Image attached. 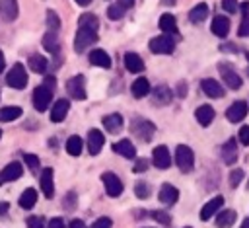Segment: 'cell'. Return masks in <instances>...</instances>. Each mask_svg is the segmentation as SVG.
<instances>
[{
	"mask_svg": "<svg viewBox=\"0 0 249 228\" xmlns=\"http://www.w3.org/2000/svg\"><path fill=\"white\" fill-rule=\"evenodd\" d=\"M169 99H171V90L167 86H158L154 90V103L165 105V103H169Z\"/></svg>",
	"mask_w": 249,
	"mask_h": 228,
	"instance_id": "35",
	"label": "cell"
},
{
	"mask_svg": "<svg viewBox=\"0 0 249 228\" xmlns=\"http://www.w3.org/2000/svg\"><path fill=\"white\" fill-rule=\"evenodd\" d=\"M41 191L47 199H51L54 195V181H53V170L45 168L41 173Z\"/></svg>",
	"mask_w": 249,
	"mask_h": 228,
	"instance_id": "17",
	"label": "cell"
},
{
	"mask_svg": "<svg viewBox=\"0 0 249 228\" xmlns=\"http://www.w3.org/2000/svg\"><path fill=\"white\" fill-rule=\"evenodd\" d=\"M206 16H208V6H206L204 2L196 4V6L189 12V19H191L193 23H202V21L206 19Z\"/></svg>",
	"mask_w": 249,
	"mask_h": 228,
	"instance_id": "30",
	"label": "cell"
},
{
	"mask_svg": "<svg viewBox=\"0 0 249 228\" xmlns=\"http://www.w3.org/2000/svg\"><path fill=\"white\" fill-rule=\"evenodd\" d=\"M132 133L138 136V138H142V140H150L152 138V134L156 133V127H154V123L152 121H148V119H136L134 123H132Z\"/></svg>",
	"mask_w": 249,
	"mask_h": 228,
	"instance_id": "8",
	"label": "cell"
},
{
	"mask_svg": "<svg viewBox=\"0 0 249 228\" xmlns=\"http://www.w3.org/2000/svg\"><path fill=\"white\" fill-rule=\"evenodd\" d=\"M27 228H47L45 220L41 216H29L27 218Z\"/></svg>",
	"mask_w": 249,
	"mask_h": 228,
	"instance_id": "46",
	"label": "cell"
},
{
	"mask_svg": "<svg viewBox=\"0 0 249 228\" xmlns=\"http://www.w3.org/2000/svg\"><path fill=\"white\" fill-rule=\"evenodd\" d=\"M78 25H84V27H91V29H97L99 27V21L93 14H82L80 19H78Z\"/></svg>",
	"mask_w": 249,
	"mask_h": 228,
	"instance_id": "39",
	"label": "cell"
},
{
	"mask_svg": "<svg viewBox=\"0 0 249 228\" xmlns=\"http://www.w3.org/2000/svg\"><path fill=\"white\" fill-rule=\"evenodd\" d=\"M241 179H243V170H239V168L231 170V173H230V185L231 187H237L241 183Z\"/></svg>",
	"mask_w": 249,
	"mask_h": 228,
	"instance_id": "41",
	"label": "cell"
},
{
	"mask_svg": "<svg viewBox=\"0 0 249 228\" xmlns=\"http://www.w3.org/2000/svg\"><path fill=\"white\" fill-rule=\"evenodd\" d=\"M195 117H196L198 125H202V127H208V125L214 121V109H212L210 105H200V107H196V111H195Z\"/></svg>",
	"mask_w": 249,
	"mask_h": 228,
	"instance_id": "24",
	"label": "cell"
},
{
	"mask_svg": "<svg viewBox=\"0 0 249 228\" xmlns=\"http://www.w3.org/2000/svg\"><path fill=\"white\" fill-rule=\"evenodd\" d=\"M70 228H86V224H84L82 220H78V218H74V220L70 222Z\"/></svg>",
	"mask_w": 249,
	"mask_h": 228,
	"instance_id": "52",
	"label": "cell"
},
{
	"mask_svg": "<svg viewBox=\"0 0 249 228\" xmlns=\"http://www.w3.org/2000/svg\"><path fill=\"white\" fill-rule=\"evenodd\" d=\"M43 47H45L51 55H58V51H60V43H58V37H56L54 31H47V33L43 35Z\"/></svg>",
	"mask_w": 249,
	"mask_h": 228,
	"instance_id": "27",
	"label": "cell"
},
{
	"mask_svg": "<svg viewBox=\"0 0 249 228\" xmlns=\"http://www.w3.org/2000/svg\"><path fill=\"white\" fill-rule=\"evenodd\" d=\"M51 101H53V88L43 84V86H37L33 90V107L37 111H47Z\"/></svg>",
	"mask_w": 249,
	"mask_h": 228,
	"instance_id": "3",
	"label": "cell"
},
{
	"mask_svg": "<svg viewBox=\"0 0 249 228\" xmlns=\"http://www.w3.org/2000/svg\"><path fill=\"white\" fill-rule=\"evenodd\" d=\"M212 33L224 39V37L230 33V19H228L226 16H216V18L212 19Z\"/></svg>",
	"mask_w": 249,
	"mask_h": 228,
	"instance_id": "21",
	"label": "cell"
},
{
	"mask_svg": "<svg viewBox=\"0 0 249 228\" xmlns=\"http://www.w3.org/2000/svg\"><path fill=\"white\" fill-rule=\"evenodd\" d=\"M152 216H154L158 222H161V224H169V222H171V216H169L165 210H154Z\"/></svg>",
	"mask_w": 249,
	"mask_h": 228,
	"instance_id": "45",
	"label": "cell"
},
{
	"mask_svg": "<svg viewBox=\"0 0 249 228\" xmlns=\"http://www.w3.org/2000/svg\"><path fill=\"white\" fill-rule=\"evenodd\" d=\"M200 88H202V92H204L206 95H210V97H222V95H224L222 84H220L218 80H214V78H204V80L200 82Z\"/></svg>",
	"mask_w": 249,
	"mask_h": 228,
	"instance_id": "14",
	"label": "cell"
},
{
	"mask_svg": "<svg viewBox=\"0 0 249 228\" xmlns=\"http://www.w3.org/2000/svg\"><path fill=\"white\" fill-rule=\"evenodd\" d=\"M47 25H49L51 31H54V33H56V29L60 27V18L56 16L54 10H47Z\"/></svg>",
	"mask_w": 249,
	"mask_h": 228,
	"instance_id": "40",
	"label": "cell"
},
{
	"mask_svg": "<svg viewBox=\"0 0 249 228\" xmlns=\"http://www.w3.org/2000/svg\"><path fill=\"white\" fill-rule=\"evenodd\" d=\"M241 10V23H239V29H237V35L239 37H249V2H243L239 6Z\"/></svg>",
	"mask_w": 249,
	"mask_h": 228,
	"instance_id": "29",
	"label": "cell"
},
{
	"mask_svg": "<svg viewBox=\"0 0 249 228\" xmlns=\"http://www.w3.org/2000/svg\"><path fill=\"white\" fill-rule=\"evenodd\" d=\"M82 138L80 136H70L68 140H66V152L70 154V156H80V152H82Z\"/></svg>",
	"mask_w": 249,
	"mask_h": 228,
	"instance_id": "37",
	"label": "cell"
},
{
	"mask_svg": "<svg viewBox=\"0 0 249 228\" xmlns=\"http://www.w3.org/2000/svg\"><path fill=\"white\" fill-rule=\"evenodd\" d=\"M187 228H191V226H187Z\"/></svg>",
	"mask_w": 249,
	"mask_h": 228,
	"instance_id": "61",
	"label": "cell"
},
{
	"mask_svg": "<svg viewBox=\"0 0 249 228\" xmlns=\"http://www.w3.org/2000/svg\"><path fill=\"white\" fill-rule=\"evenodd\" d=\"M150 51L152 53H158V55H171L173 49H175V43L171 39V35H160V37H154L150 39Z\"/></svg>",
	"mask_w": 249,
	"mask_h": 228,
	"instance_id": "5",
	"label": "cell"
},
{
	"mask_svg": "<svg viewBox=\"0 0 249 228\" xmlns=\"http://www.w3.org/2000/svg\"><path fill=\"white\" fill-rule=\"evenodd\" d=\"M68 109H70L68 99H56L54 105H53V109H51V121H53V123H60V121H64Z\"/></svg>",
	"mask_w": 249,
	"mask_h": 228,
	"instance_id": "16",
	"label": "cell"
},
{
	"mask_svg": "<svg viewBox=\"0 0 249 228\" xmlns=\"http://www.w3.org/2000/svg\"><path fill=\"white\" fill-rule=\"evenodd\" d=\"M8 210H10V205H8V203H0V218H2V216H6V214H8Z\"/></svg>",
	"mask_w": 249,
	"mask_h": 228,
	"instance_id": "51",
	"label": "cell"
},
{
	"mask_svg": "<svg viewBox=\"0 0 249 228\" xmlns=\"http://www.w3.org/2000/svg\"><path fill=\"white\" fill-rule=\"evenodd\" d=\"M177 88H179V90H177V94L183 97V95H185V82H179V86H177Z\"/></svg>",
	"mask_w": 249,
	"mask_h": 228,
	"instance_id": "53",
	"label": "cell"
},
{
	"mask_svg": "<svg viewBox=\"0 0 249 228\" xmlns=\"http://www.w3.org/2000/svg\"><path fill=\"white\" fill-rule=\"evenodd\" d=\"M103 142H105V136H103L101 131L91 129V131L88 133V150H89V154H93V156L99 154L101 148H103Z\"/></svg>",
	"mask_w": 249,
	"mask_h": 228,
	"instance_id": "13",
	"label": "cell"
},
{
	"mask_svg": "<svg viewBox=\"0 0 249 228\" xmlns=\"http://www.w3.org/2000/svg\"><path fill=\"white\" fill-rule=\"evenodd\" d=\"M150 82L144 78V76H140V78H136L134 82H132V88H130V92H132V95L134 97H146L148 94H150Z\"/></svg>",
	"mask_w": 249,
	"mask_h": 228,
	"instance_id": "23",
	"label": "cell"
},
{
	"mask_svg": "<svg viewBox=\"0 0 249 228\" xmlns=\"http://www.w3.org/2000/svg\"><path fill=\"white\" fill-rule=\"evenodd\" d=\"M161 2H163V4H165V6H173V4H175V2H177V0H161Z\"/></svg>",
	"mask_w": 249,
	"mask_h": 228,
	"instance_id": "57",
	"label": "cell"
},
{
	"mask_svg": "<svg viewBox=\"0 0 249 228\" xmlns=\"http://www.w3.org/2000/svg\"><path fill=\"white\" fill-rule=\"evenodd\" d=\"M23 162H25V164H27V166H29L33 171H35V170L41 166V162H39V158H37L35 154H23Z\"/></svg>",
	"mask_w": 249,
	"mask_h": 228,
	"instance_id": "42",
	"label": "cell"
},
{
	"mask_svg": "<svg viewBox=\"0 0 249 228\" xmlns=\"http://www.w3.org/2000/svg\"><path fill=\"white\" fill-rule=\"evenodd\" d=\"M0 138H2V131H0Z\"/></svg>",
	"mask_w": 249,
	"mask_h": 228,
	"instance_id": "60",
	"label": "cell"
},
{
	"mask_svg": "<svg viewBox=\"0 0 249 228\" xmlns=\"http://www.w3.org/2000/svg\"><path fill=\"white\" fill-rule=\"evenodd\" d=\"M18 0H0V14L6 21H14L18 18Z\"/></svg>",
	"mask_w": 249,
	"mask_h": 228,
	"instance_id": "18",
	"label": "cell"
},
{
	"mask_svg": "<svg viewBox=\"0 0 249 228\" xmlns=\"http://www.w3.org/2000/svg\"><path fill=\"white\" fill-rule=\"evenodd\" d=\"M101 179H103V185H105V191L109 197H119L123 193V181L113 171H105L101 175Z\"/></svg>",
	"mask_w": 249,
	"mask_h": 228,
	"instance_id": "9",
	"label": "cell"
},
{
	"mask_svg": "<svg viewBox=\"0 0 249 228\" xmlns=\"http://www.w3.org/2000/svg\"><path fill=\"white\" fill-rule=\"evenodd\" d=\"M4 66H6V60H4V53L0 51V72H4Z\"/></svg>",
	"mask_w": 249,
	"mask_h": 228,
	"instance_id": "54",
	"label": "cell"
},
{
	"mask_svg": "<svg viewBox=\"0 0 249 228\" xmlns=\"http://www.w3.org/2000/svg\"><path fill=\"white\" fill-rule=\"evenodd\" d=\"M89 62L93 66H101V68H109L111 66V57L103 51V49H93L89 53Z\"/></svg>",
	"mask_w": 249,
	"mask_h": 228,
	"instance_id": "22",
	"label": "cell"
},
{
	"mask_svg": "<svg viewBox=\"0 0 249 228\" xmlns=\"http://www.w3.org/2000/svg\"><path fill=\"white\" fill-rule=\"evenodd\" d=\"M97 41V29H91V27H84V25H78V31H76V39H74V49L78 53L86 51L89 45H93Z\"/></svg>",
	"mask_w": 249,
	"mask_h": 228,
	"instance_id": "1",
	"label": "cell"
},
{
	"mask_svg": "<svg viewBox=\"0 0 249 228\" xmlns=\"http://www.w3.org/2000/svg\"><path fill=\"white\" fill-rule=\"evenodd\" d=\"M235 218H237L235 210H222V212H218L216 226H218V228H230V226H233Z\"/></svg>",
	"mask_w": 249,
	"mask_h": 228,
	"instance_id": "32",
	"label": "cell"
},
{
	"mask_svg": "<svg viewBox=\"0 0 249 228\" xmlns=\"http://www.w3.org/2000/svg\"><path fill=\"white\" fill-rule=\"evenodd\" d=\"M124 10H126V8H124L121 2L111 4L109 10H107V18H109V19H121V18L124 16Z\"/></svg>",
	"mask_w": 249,
	"mask_h": 228,
	"instance_id": "38",
	"label": "cell"
},
{
	"mask_svg": "<svg viewBox=\"0 0 249 228\" xmlns=\"http://www.w3.org/2000/svg\"><path fill=\"white\" fill-rule=\"evenodd\" d=\"M152 160H154V164H156L160 170H167L169 164H171V154H169L167 146H163V144L156 146V148H154V154H152Z\"/></svg>",
	"mask_w": 249,
	"mask_h": 228,
	"instance_id": "12",
	"label": "cell"
},
{
	"mask_svg": "<svg viewBox=\"0 0 249 228\" xmlns=\"http://www.w3.org/2000/svg\"><path fill=\"white\" fill-rule=\"evenodd\" d=\"M19 117H21V107H18V105H8V107L0 109V121L2 123H10V121H16Z\"/></svg>",
	"mask_w": 249,
	"mask_h": 228,
	"instance_id": "31",
	"label": "cell"
},
{
	"mask_svg": "<svg viewBox=\"0 0 249 228\" xmlns=\"http://www.w3.org/2000/svg\"><path fill=\"white\" fill-rule=\"evenodd\" d=\"M175 162H177V166H179L181 171H191L193 166H195V154H193V150L189 146H185V144H179L175 148Z\"/></svg>",
	"mask_w": 249,
	"mask_h": 228,
	"instance_id": "4",
	"label": "cell"
},
{
	"mask_svg": "<svg viewBox=\"0 0 249 228\" xmlns=\"http://www.w3.org/2000/svg\"><path fill=\"white\" fill-rule=\"evenodd\" d=\"M241 228H249V218H245V220H243V224H241Z\"/></svg>",
	"mask_w": 249,
	"mask_h": 228,
	"instance_id": "58",
	"label": "cell"
},
{
	"mask_svg": "<svg viewBox=\"0 0 249 228\" xmlns=\"http://www.w3.org/2000/svg\"><path fill=\"white\" fill-rule=\"evenodd\" d=\"M29 68L37 74H43L47 70V58L41 57V55H31L29 57Z\"/></svg>",
	"mask_w": 249,
	"mask_h": 228,
	"instance_id": "36",
	"label": "cell"
},
{
	"mask_svg": "<svg viewBox=\"0 0 249 228\" xmlns=\"http://www.w3.org/2000/svg\"><path fill=\"white\" fill-rule=\"evenodd\" d=\"M247 115V103L245 101H235L226 109V117L230 123H239Z\"/></svg>",
	"mask_w": 249,
	"mask_h": 228,
	"instance_id": "11",
	"label": "cell"
},
{
	"mask_svg": "<svg viewBox=\"0 0 249 228\" xmlns=\"http://www.w3.org/2000/svg\"><path fill=\"white\" fill-rule=\"evenodd\" d=\"M103 127L109 131V133H117L121 127H123V117L119 113H111L107 117H103Z\"/></svg>",
	"mask_w": 249,
	"mask_h": 228,
	"instance_id": "33",
	"label": "cell"
},
{
	"mask_svg": "<svg viewBox=\"0 0 249 228\" xmlns=\"http://www.w3.org/2000/svg\"><path fill=\"white\" fill-rule=\"evenodd\" d=\"M66 92L74 99H86V78L80 76V74L78 76H72L66 82Z\"/></svg>",
	"mask_w": 249,
	"mask_h": 228,
	"instance_id": "6",
	"label": "cell"
},
{
	"mask_svg": "<svg viewBox=\"0 0 249 228\" xmlns=\"http://www.w3.org/2000/svg\"><path fill=\"white\" fill-rule=\"evenodd\" d=\"M218 70H220V74H222V78H224V82H226L228 88H231V90H239L241 88V78L237 76V72L228 62H220L218 64Z\"/></svg>",
	"mask_w": 249,
	"mask_h": 228,
	"instance_id": "7",
	"label": "cell"
},
{
	"mask_svg": "<svg viewBox=\"0 0 249 228\" xmlns=\"http://www.w3.org/2000/svg\"><path fill=\"white\" fill-rule=\"evenodd\" d=\"M6 84H8L10 88H14V90H23V88L27 86V72H25V68H23L21 62H16V64L8 70V74H6Z\"/></svg>",
	"mask_w": 249,
	"mask_h": 228,
	"instance_id": "2",
	"label": "cell"
},
{
	"mask_svg": "<svg viewBox=\"0 0 249 228\" xmlns=\"http://www.w3.org/2000/svg\"><path fill=\"white\" fill-rule=\"evenodd\" d=\"M247 60H249V53H247Z\"/></svg>",
	"mask_w": 249,
	"mask_h": 228,
	"instance_id": "59",
	"label": "cell"
},
{
	"mask_svg": "<svg viewBox=\"0 0 249 228\" xmlns=\"http://www.w3.org/2000/svg\"><path fill=\"white\" fill-rule=\"evenodd\" d=\"M35 203H37V191H35L33 187H27V189L19 195V207L25 209V210H29V209L35 207Z\"/></svg>",
	"mask_w": 249,
	"mask_h": 228,
	"instance_id": "28",
	"label": "cell"
},
{
	"mask_svg": "<svg viewBox=\"0 0 249 228\" xmlns=\"http://www.w3.org/2000/svg\"><path fill=\"white\" fill-rule=\"evenodd\" d=\"M222 8H224L228 14H235V12H239V4H237V0H222Z\"/></svg>",
	"mask_w": 249,
	"mask_h": 228,
	"instance_id": "43",
	"label": "cell"
},
{
	"mask_svg": "<svg viewBox=\"0 0 249 228\" xmlns=\"http://www.w3.org/2000/svg\"><path fill=\"white\" fill-rule=\"evenodd\" d=\"M123 62H124V66H126V70L128 72H142L144 70V60L136 55V53H126L124 57H123Z\"/></svg>",
	"mask_w": 249,
	"mask_h": 228,
	"instance_id": "20",
	"label": "cell"
},
{
	"mask_svg": "<svg viewBox=\"0 0 249 228\" xmlns=\"http://www.w3.org/2000/svg\"><path fill=\"white\" fill-rule=\"evenodd\" d=\"M134 193H136V197H140V199H146V197L150 195V189H148V185H146L144 181H140V183L134 187Z\"/></svg>",
	"mask_w": 249,
	"mask_h": 228,
	"instance_id": "44",
	"label": "cell"
},
{
	"mask_svg": "<svg viewBox=\"0 0 249 228\" xmlns=\"http://www.w3.org/2000/svg\"><path fill=\"white\" fill-rule=\"evenodd\" d=\"M23 173V166L19 162H10L8 166H4V170L0 171V181L8 183V181H16L18 177H21Z\"/></svg>",
	"mask_w": 249,
	"mask_h": 228,
	"instance_id": "10",
	"label": "cell"
},
{
	"mask_svg": "<svg viewBox=\"0 0 249 228\" xmlns=\"http://www.w3.org/2000/svg\"><path fill=\"white\" fill-rule=\"evenodd\" d=\"M237 134H239V142H241V144H245V146H249V125L241 127Z\"/></svg>",
	"mask_w": 249,
	"mask_h": 228,
	"instance_id": "48",
	"label": "cell"
},
{
	"mask_svg": "<svg viewBox=\"0 0 249 228\" xmlns=\"http://www.w3.org/2000/svg\"><path fill=\"white\" fill-rule=\"evenodd\" d=\"M148 170V160H144V158H140L136 164H134V168H132V171H146Z\"/></svg>",
	"mask_w": 249,
	"mask_h": 228,
	"instance_id": "49",
	"label": "cell"
},
{
	"mask_svg": "<svg viewBox=\"0 0 249 228\" xmlns=\"http://www.w3.org/2000/svg\"><path fill=\"white\" fill-rule=\"evenodd\" d=\"M91 0H76V4H80V6H88Z\"/></svg>",
	"mask_w": 249,
	"mask_h": 228,
	"instance_id": "56",
	"label": "cell"
},
{
	"mask_svg": "<svg viewBox=\"0 0 249 228\" xmlns=\"http://www.w3.org/2000/svg\"><path fill=\"white\" fill-rule=\"evenodd\" d=\"M113 150H115L119 156H124V158H134V156H136L134 144H132L128 138H123V140L115 142V144H113Z\"/></svg>",
	"mask_w": 249,
	"mask_h": 228,
	"instance_id": "25",
	"label": "cell"
},
{
	"mask_svg": "<svg viewBox=\"0 0 249 228\" xmlns=\"http://www.w3.org/2000/svg\"><path fill=\"white\" fill-rule=\"evenodd\" d=\"M237 148H235V142H233V138H230L224 146H222V160L226 162V164H233L235 162V158H237V152H235Z\"/></svg>",
	"mask_w": 249,
	"mask_h": 228,
	"instance_id": "34",
	"label": "cell"
},
{
	"mask_svg": "<svg viewBox=\"0 0 249 228\" xmlns=\"http://www.w3.org/2000/svg\"><path fill=\"white\" fill-rule=\"evenodd\" d=\"M158 197H160V201H161L163 205H173V203H177V199H179V191H177V187L165 183V185H161Z\"/></svg>",
	"mask_w": 249,
	"mask_h": 228,
	"instance_id": "19",
	"label": "cell"
},
{
	"mask_svg": "<svg viewBox=\"0 0 249 228\" xmlns=\"http://www.w3.org/2000/svg\"><path fill=\"white\" fill-rule=\"evenodd\" d=\"M160 29L163 33H167V35H175L177 33V19H175V16L161 14V18H160Z\"/></svg>",
	"mask_w": 249,
	"mask_h": 228,
	"instance_id": "26",
	"label": "cell"
},
{
	"mask_svg": "<svg viewBox=\"0 0 249 228\" xmlns=\"http://www.w3.org/2000/svg\"><path fill=\"white\" fill-rule=\"evenodd\" d=\"M47 228H66V224H64L62 218H51L49 224H47Z\"/></svg>",
	"mask_w": 249,
	"mask_h": 228,
	"instance_id": "50",
	"label": "cell"
},
{
	"mask_svg": "<svg viewBox=\"0 0 249 228\" xmlns=\"http://www.w3.org/2000/svg\"><path fill=\"white\" fill-rule=\"evenodd\" d=\"M113 226V222H111V218H107V216H101V218H97L93 224H91V228H111Z\"/></svg>",
	"mask_w": 249,
	"mask_h": 228,
	"instance_id": "47",
	"label": "cell"
},
{
	"mask_svg": "<svg viewBox=\"0 0 249 228\" xmlns=\"http://www.w3.org/2000/svg\"><path fill=\"white\" fill-rule=\"evenodd\" d=\"M121 4H123L124 8H130V6L134 4V0H121Z\"/></svg>",
	"mask_w": 249,
	"mask_h": 228,
	"instance_id": "55",
	"label": "cell"
},
{
	"mask_svg": "<svg viewBox=\"0 0 249 228\" xmlns=\"http://www.w3.org/2000/svg\"><path fill=\"white\" fill-rule=\"evenodd\" d=\"M222 205H224V197H214L212 201H208L202 209H200V220H208V218H212L220 209H222Z\"/></svg>",
	"mask_w": 249,
	"mask_h": 228,
	"instance_id": "15",
	"label": "cell"
}]
</instances>
